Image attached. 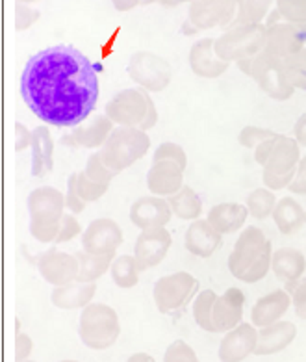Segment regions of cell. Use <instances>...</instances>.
<instances>
[{
	"label": "cell",
	"mask_w": 306,
	"mask_h": 362,
	"mask_svg": "<svg viewBox=\"0 0 306 362\" xmlns=\"http://www.w3.org/2000/svg\"><path fill=\"white\" fill-rule=\"evenodd\" d=\"M173 212L169 206L167 199L163 197H139L134 201L130 206V221H132L139 230H147V228H158L165 227L171 221Z\"/></svg>",
	"instance_id": "e0dca14e"
},
{
	"label": "cell",
	"mask_w": 306,
	"mask_h": 362,
	"mask_svg": "<svg viewBox=\"0 0 306 362\" xmlns=\"http://www.w3.org/2000/svg\"><path fill=\"white\" fill-rule=\"evenodd\" d=\"M275 11L284 23L306 26V0H275Z\"/></svg>",
	"instance_id": "8d00e7d4"
},
{
	"label": "cell",
	"mask_w": 306,
	"mask_h": 362,
	"mask_svg": "<svg viewBox=\"0 0 306 362\" xmlns=\"http://www.w3.org/2000/svg\"><path fill=\"white\" fill-rule=\"evenodd\" d=\"M76 260H78V277H76V281H80V283H95L97 279L102 277L104 273L108 272L114 257H110V255L97 257V255L80 251V253H76Z\"/></svg>",
	"instance_id": "1f68e13d"
},
{
	"label": "cell",
	"mask_w": 306,
	"mask_h": 362,
	"mask_svg": "<svg viewBox=\"0 0 306 362\" xmlns=\"http://www.w3.org/2000/svg\"><path fill=\"white\" fill-rule=\"evenodd\" d=\"M84 175L88 177L89 180H93V182H99V184H108L114 180L115 175L110 171L104 162L100 160V154L99 153H93L91 156L88 158V164H86L84 169Z\"/></svg>",
	"instance_id": "b9f144b4"
},
{
	"label": "cell",
	"mask_w": 306,
	"mask_h": 362,
	"mask_svg": "<svg viewBox=\"0 0 306 362\" xmlns=\"http://www.w3.org/2000/svg\"><path fill=\"white\" fill-rule=\"evenodd\" d=\"M284 64V73H286L288 82L293 86V90L306 91V47L295 54L288 56Z\"/></svg>",
	"instance_id": "d590c367"
},
{
	"label": "cell",
	"mask_w": 306,
	"mask_h": 362,
	"mask_svg": "<svg viewBox=\"0 0 306 362\" xmlns=\"http://www.w3.org/2000/svg\"><path fill=\"white\" fill-rule=\"evenodd\" d=\"M284 290L290 293V299H292V307L295 310V314L301 320H306V277H301L295 283L284 284Z\"/></svg>",
	"instance_id": "ee69618b"
},
{
	"label": "cell",
	"mask_w": 306,
	"mask_h": 362,
	"mask_svg": "<svg viewBox=\"0 0 306 362\" xmlns=\"http://www.w3.org/2000/svg\"><path fill=\"white\" fill-rule=\"evenodd\" d=\"M249 218L247 206L240 203H219L208 210L206 221L221 236L237 233Z\"/></svg>",
	"instance_id": "d4e9b609"
},
{
	"label": "cell",
	"mask_w": 306,
	"mask_h": 362,
	"mask_svg": "<svg viewBox=\"0 0 306 362\" xmlns=\"http://www.w3.org/2000/svg\"><path fill=\"white\" fill-rule=\"evenodd\" d=\"M61 362H76V361H61Z\"/></svg>",
	"instance_id": "be15d7a7"
},
{
	"label": "cell",
	"mask_w": 306,
	"mask_h": 362,
	"mask_svg": "<svg viewBox=\"0 0 306 362\" xmlns=\"http://www.w3.org/2000/svg\"><path fill=\"white\" fill-rule=\"evenodd\" d=\"M302 158H305V162H306V156H302Z\"/></svg>",
	"instance_id": "e7e4bbea"
},
{
	"label": "cell",
	"mask_w": 306,
	"mask_h": 362,
	"mask_svg": "<svg viewBox=\"0 0 306 362\" xmlns=\"http://www.w3.org/2000/svg\"><path fill=\"white\" fill-rule=\"evenodd\" d=\"M65 199L54 188H40L30 195L28 206L32 214V234L40 242H54L61 219Z\"/></svg>",
	"instance_id": "52a82bcc"
},
{
	"label": "cell",
	"mask_w": 306,
	"mask_h": 362,
	"mask_svg": "<svg viewBox=\"0 0 306 362\" xmlns=\"http://www.w3.org/2000/svg\"><path fill=\"white\" fill-rule=\"evenodd\" d=\"M121 243H123V230L110 218L95 219L82 234L84 251L97 257H104V255L115 257Z\"/></svg>",
	"instance_id": "5bb4252c"
},
{
	"label": "cell",
	"mask_w": 306,
	"mask_h": 362,
	"mask_svg": "<svg viewBox=\"0 0 306 362\" xmlns=\"http://www.w3.org/2000/svg\"><path fill=\"white\" fill-rule=\"evenodd\" d=\"M76 179H78V173H73L69 179V188H67V195H65V204L69 206L71 212L80 214L84 212L86 203L80 199L78 189H76Z\"/></svg>",
	"instance_id": "7dc6e473"
},
{
	"label": "cell",
	"mask_w": 306,
	"mask_h": 362,
	"mask_svg": "<svg viewBox=\"0 0 306 362\" xmlns=\"http://www.w3.org/2000/svg\"><path fill=\"white\" fill-rule=\"evenodd\" d=\"M297 338V327L293 322H275L267 327L258 329V342L254 355L266 357V355H277L284 351L286 347L292 346V342Z\"/></svg>",
	"instance_id": "44dd1931"
},
{
	"label": "cell",
	"mask_w": 306,
	"mask_h": 362,
	"mask_svg": "<svg viewBox=\"0 0 306 362\" xmlns=\"http://www.w3.org/2000/svg\"><path fill=\"white\" fill-rule=\"evenodd\" d=\"M153 162H173L180 169H186L188 165V154L184 151V147H180L178 144L173 141H165L154 151Z\"/></svg>",
	"instance_id": "74e56055"
},
{
	"label": "cell",
	"mask_w": 306,
	"mask_h": 362,
	"mask_svg": "<svg viewBox=\"0 0 306 362\" xmlns=\"http://www.w3.org/2000/svg\"><path fill=\"white\" fill-rule=\"evenodd\" d=\"M216 298H218V293L206 288L203 292H199L195 303H193V317H195V323L203 331L216 332V327H213V303H216Z\"/></svg>",
	"instance_id": "836d02e7"
},
{
	"label": "cell",
	"mask_w": 306,
	"mask_h": 362,
	"mask_svg": "<svg viewBox=\"0 0 306 362\" xmlns=\"http://www.w3.org/2000/svg\"><path fill=\"white\" fill-rule=\"evenodd\" d=\"M271 218L284 236H292L306 225V210L297 199L282 197L275 204Z\"/></svg>",
	"instance_id": "4316f807"
},
{
	"label": "cell",
	"mask_w": 306,
	"mask_h": 362,
	"mask_svg": "<svg viewBox=\"0 0 306 362\" xmlns=\"http://www.w3.org/2000/svg\"><path fill=\"white\" fill-rule=\"evenodd\" d=\"M108 188H110L108 184H99V182H93V180H89L84 175V171L78 173V179H76V189H78L80 199H82L86 204L99 201V199L108 192Z\"/></svg>",
	"instance_id": "f35d334b"
},
{
	"label": "cell",
	"mask_w": 306,
	"mask_h": 362,
	"mask_svg": "<svg viewBox=\"0 0 306 362\" xmlns=\"http://www.w3.org/2000/svg\"><path fill=\"white\" fill-rule=\"evenodd\" d=\"M20 95L43 123L78 127L99 100V75L78 49L56 45L34 54L20 76Z\"/></svg>",
	"instance_id": "6da1fadb"
},
{
	"label": "cell",
	"mask_w": 306,
	"mask_h": 362,
	"mask_svg": "<svg viewBox=\"0 0 306 362\" xmlns=\"http://www.w3.org/2000/svg\"><path fill=\"white\" fill-rule=\"evenodd\" d=\"M293 138L301 147L306 149V112L295 121V127H293Z\"/></svg>",
	"instance_id": "f5cc1de1"
},
{
	"label": "cell",
	"mask_w": 306,
	"mask_h": 362,
	"mask_svg": "<svg viewBox=\"0 0 306 362\" xmlns=\"http://www.w3.org/2000/svg\"><path fill=\"white\" fill-rule=\"evenodd\" d=\"M184 186V169L173 162H153L147 173V188L156 197L167 199Z\"/></svg>",
	"instance_id": "7402d4cb"
},
{
	"label": "cell",
	"mask_w": 306,
	"mask_h": 362,
	"mask_svg": "<svg viewBox=\"0 0 306 362\" xmlns=\"http://www.w3.org/2000/svg\"><path fill=\"white\" fill-rule=\"evenodd\" d=\"M234 19H236V0H195L189 4L184 32L189 35L212 28L227 30Z\"/></svg>",
	"instance_id": "8fae6325"
},
{
	"label": "cell",
	"mask_w": 306,
	"mask_h": 362,
	"mask_svg": "<svg viewBox=\"0 0 306 362\" xmlns=\"http://www.w3.org/2000/svg\"><path fill=\"white\" fill-rule=\"evenodd\" d=\"M32 175L41 177V175L50 173L52 169V138L50 132L45 127H37L32 132Z\"/></svg>",
	"instance_id": "f546056e"
},
{
	"label": "cell",
	"mask_w": 306,
	"mask_h": 362,
	"mask_svg": "<svg viewBox=\"0 0 306 362\" xmlns=\"http://www.w3.org/2000/svg\"><path fill=\"white\" fill-rule=\"evenodd\" d=\"M32 349H34V344H32V340L28 338V334L19 332V334H17V340H15V358H17V362L26 361V358L30 357Z\"/></svg>",
	"instance_id": "681fc988"
},
{
	"label": "cell",
	"mask_w": 306,
	"mask_h": 362,
	"mask_svg": "<svg viewBox=\"0 0 306 362\" xmlns=\"http://www.w3.org/2000/svg\"><path fill=\"white\" fill-rule=\"evenodd\" d=\"M258 342V329L252 323H240L234 329L225 332L219 344V361L243 362L249 355H254Z\"/></svg>",
	"instance_id": "2e32d148"
},
{
	"label": "cell",
	"mask_w": 306,
	"mask_h": 362,
	"mask_svg": "<svg viewBox=\"0 0 306 362\" xmlns=\"http://www.w3.org/2000/svg\"><path fill=\"white\" fill-rule=\"evenodd\" d=\"M199 281L188 272H177L158 279L154 283L153 298L162 314L182 313L186 305L195 298Z\"/></svg>",
	"instance_id": "ba28073f"
},
{
	"label": "cell",
	"mask_w": 306,
	"mask_h": 362,
	"mask_svg": "<svg viewBox=\"0 0 306 362\" xmlns=\"http://www.w3.org/2000/svg\"><path fill=\"white\" fill-rule=\"evenodd\" d=\"M20 362H34V361H28V358H26V361H20Z\"/></svg>",
	"instance_id": "6125c7cd"
},
{
	"label": "cell",
	"mask_w": 306,
	"mask_h": 362,
	"mask_svg": "<svg viewBox=\"0 0 306 362\" xmlns=\"http://www.w3.org/2000/svg\"><path fill=\"white\" fill-rule=\"evenodd\" d=\"M37 19H40V11L32 10V8L20 4V2L17 4V8H15V28L17 30H26Z\"/></svg>",
	"instance_id": "bcb514c9"
},
{
	"label": "cell",
	"mask_w": 306,
	"mask_h": 362,
	"mask_svg": "<svg viewBox=\"0 0 306 362\" xmlns=\"http://www.w3.org/2000/svg\"><path fill=\"white\" fill-rule=\"evenodd\" d=\"M271 272L284 284L295 283L306 272V257L293 247H281L271 255Z\"/></svg>",
	"instance_id": "484cf974"
},
{
	"label": "cell",
	"mask_w": 306,
	"mask_h": 362,
	"mask_svg": "<svg viewBox=\"0 0 306 362\" xmlns=\"http://www.w3.org/2000/svg\"><path fill=\"white\" fill-rule=\"evenodd\" d=\"M126 71H129L130 78L147 93H160L171 84V78H173V71H171L169 62L154 52H147V50L134 52L130 56Z\"/></svg>",
	"instance_id": "9c48e42d"
},
{
	"label": "cell",
	"mask_w": 306,
	"mask_h": 362,
	"mask_svg": "<svg viewBox=\"0 0 306 362\" xmlns=\"http://www.w3.org/2000/svg\"><path fill=\"white\" fill-rule=\"evenodd\" d=\"M151 95L141 88H129L119 91L106 105V117L115 127H134L139 129L147 115Z\"/></svg>",
	"instance_id": "7c38bea8"
},
{
	"label": "cell",
	"mask_w": 306,
	"mask_h": 362,
	"mask_svg": "<svg viewBox=\"0 0 306 362\" xmlns=\"http://www.w3.org/2000/svg\"><path fill=\"white\" fill-rule=\"evenodd\" d=\"M173 245V236L165 227L141 230L134 243V260L139 272H147L167 257Z\"/></svg>",
	"instance_id": "4fadbf2b"
},
{
	"label": "cell",
	"mask_w": 306,
	"mask_h": 362,
	"mask_svg": "<svg viewBox=\"0 0 306 362\" xmlns=\"http://www.w3.org/2000/svg\"><path fill=\"white\" fill-rule=\"evenodd\" d=\"M213 49L216 54L228 64L254 58L266 49V25L247 23V25L230 26L219 37H216Z\"/></svg>",
	"instance_id": "5b68a950"
},
{
	"label": "cell",
	"mask_w": 306,
	"mask_h": 362,
	"mask_svg": "<svg viewBox=\"0 0 306 362\" xmlns=\"http://www.w3.org/2000/svg\"><path fill=\"white\" fill-rule=\"evenodd\" d=\"M95 293H97V284L95 283H80V281H73V283L61 284L52 292V303L59 308H84L89 303L93 301Z\"/></svg>",
	"instance_id": "83f0119b"
},
{
	"label": "cell",
	"mask_w": 306,
	"mask_h": 362,
	"mask_svg": "<svg viewBox=\"0 0 306 362\" xmlns=\"http://www.w3.org/2000/svg\"><path fill=\"white\" fill-rule=\"evenodd\" d=\"M306 47V26L292 23H273L266 26V49L269 54L286 60L288 56L295 54Z\"/></svg>",
	"instance_id": "9a60e30c"
},
{
	"label": "cell",
	"mask_w": 306,
	"mask_h": 362,
	"mask_svg": "<svg viewBox=\"0 0 306 362\" xmlns=\"http://www.w3.org/2000/svg\"><path fill=\"white\" fill-rule=\"evenodd\" d=\"M275 134H277V132H273V130L269 129H262V127L247 124V127H243V129L240 130L237 141H240V145L245 147V149H254V147H258L262 141L273 138Z\"/></svg>",
	"instance_id": "ab89813d"
},
{
	"label": "cell",
	"mask_w": 306,
	"mask_h": 362,
	"mask_svg": "<svg viewBox=\"0 0 306 362\" xmlns=\"http://www.w3.org/2000/svg\"><path fill=\"white\" fill-rule=\"evenodd\" d=\"M299 160H301V145L297 144L295 138L277 134L271 153L262 165L264 186L271 192L288 188V184L292 182L295 175Z\"/></svg>",
	"instance_id": "8992f818"
},
{
	"label": "cell",
	"mask_w": 306,
	"mask_h": 362,
	"mask_svg": "<svg viewBox=\"0 0 306 362\" xmlns=\"http://www.w3.org/2000/svg\"><path fill=\"white\" fill-rule=\"evenodd\" d=\"M126 362H156V361H154L153 355L139 351V353H134V355H130L129 361H126Z\"/></svg>",
	"instance_id": "9f6ffc18"
},
{
	"label": "cell",
	"mask_w": 306,
	"mask_h": 362,
	"mask_svg": "<svg viewBox=\"0 0 306 362\" xmlns=\"http://www.w3.org/2000/svg\"><path fill=\"white\" fill-rule=\"evenodd\" d=\"M186 2L192 4V2H195V0H163L162 6H165V8H177V6L180 4H186Z\"/></svg>",
	"instance_id": "680465c9"
},
{
	"label": "cell",
	"mask_w": 306,
	"mask_h": 362,
	"mask_svg": "<svg viewBox=\"0 0 306 362\" xmlns=\"http://www.w3.org/2000/svg\"><path fill=\"white\" fill-rule=\"evenodd\" d=\"M20 4H28V2H35V0H19Z\"/></svg>",
	"instance_id": "94428289"
},
{
	"label": "cell",
	"mask_w": 306,
	"mask_h": 362,
	"mask_svg": "<svg viewBox=\"0 0 306 362\" xmlns=\"http://www.w3.org/2000/svg\"><path fill=\"white\" fill-rule=\"evenodd\" d=\"M290 307H292L290 293L284 288L273 290L254 303L251 310V323L257 329L267 327L271 323L281 322L282 316L290 310Z\"/></svg>",
	"instance_id": "ffe728a7"
},
{
	"label": "cell",
	"mask_w": 306,
	"mask_h": 362,
	"mask_svg": "<svg viewBox=\"0 0 306 362\" xmlns=\"http://www.w3.org/2000/svg\"><path fill=\"white\" fill-rule=\"evenodd\" d=\"M115 124L106 117V115H97L89 124H82L74 130V134L69 136L71 141L80 147H88V149H97L102 147L110 132L114 130Z\"/></svg>",
	"instance_id": "f1b7e54d"
},
{
	"label": "cell",
	"mask_w": 306,
	"mask_h": 362,
	"mask_svg": "<svg viewBox=\"0 0 306 362\" xmlns=\"http://www.w3.org/2000/svg\"><path fill=\"white\" fill-rule=\"evenodd\" d=\"M151 149V138L147 132L134 127H114L99 154L104 165L114 175L129 169L141 160Z\"/></svg>",
	"instance_id": "3957f363"
},
{
	"label": "cell",
	"mask_w": 306,
	"mask_h": 362,
	"mask_svg": "<svg viewBox=\"0 0 306 362\" xmlns=\"http://www.w3.org/2000/svg\"><path fill=\"white\" fill-rule=\"evenodd\" d=\"M156 123H158V110H156L154 100L151 99V103H148L147 115H145V119H143V123H141V127H139V130L147 132V130L154 129V127H156Z\"/></svg>",
	"instance_id": "816d5d0a"
},
{
	"label": "cell",
	"mask_w": 306,
	"mask_h": 362,
	"mask_svg": "<svg viewBox=\"0 0 306 362\" xmlns=\"http://www.w3.org/2000/svg\"><path fill=\"white\" fill-rule=\"evenodd\" d=\"M110 273L112 279L119 288H134L139 281V269L136 266V260L130 255H115L110 266Z\"/></svg>",
	"instance_id": "d6a6232c"
},
{
	"label": "cell",
	"mask_w": 306,
	"mask_h": 362,
	"mask_svg": "<svg viewBox=\"0 0 306 362\" xmlns=\"http://www.w3.org/2000/svg\"><path fill=\"white\" fill-rule=\"evenodd\" d=\"M223 243V236L210 227L206 219H195L192 221L184 236V245L189 253L199 258H210Z\"/></svg>",
	"instance_id": "603a6c76"
},
{
	"label": "cell",
	"mask_w": 306,
	"mask_h": 362,
	"mask_svg": "<svg viewBox=\"0 0 306 362\" xmlns=\"http://www.w3.org/2000/svg\"><path fill=\"white\" fill-rule=\"evenodd\" d=\"M80 230L82 228H80V223L76 221V218L71 216V214H64L61 219H59V228L54 242H69L76 234H80Z\"/></svg>",
	"instance_id": "f6af8a7d"
},
{
	"label": "cell",
	"mask_w": 306,
	"mask_h": 362,
	"mask_svg": "<svg viewBox=\"0 0 306 362\" xmlns=\"http://www.w3.org/2000/svg\"><path fill=\"white\" fill-rule=\"evenodd\" d=\"M167 203L171 206L173 216L184 221H195L203 214V201L197 195V192L189 186H182L177 194L167 197Z\"/></svg>",
	"instance_id": "4dcf8cb0"
},
{
	"label": "cell",
	"mask_w": 306,
	"mask_h": 362,
	"mask_svg": "<svg viewBox=\"0 0 306 362\" xmlns=\"http://www.w3.org/2000/svg\"><path fill=\"white\" fill-rule=\"evenodd\" d=\"M288 189L295 195H306V162L302 156L299 160V165H297L292 182L288 184Z\"/></svg>",
	"instance_id": "c3c4849f"
},
{
	"label": "cell",
	"mask_w": 306,
	"mask_h": 362,
	"mask_svg": "<svg viewBox=\"0 0 306 362\" xmlns=\"http://www.w3.org/2000/svg\"><path fill=\"white\" fill-rule=\"evenodd\" d=\"M40 272L50 284L61 286V284L76 281V277H78V260H76V257H71L67 253L50 251L47 255H41Z\"/></svg>",
	"instance_id": "cb8c5ba5"
},
{
	"label": "cell",
	"mask_w": 306,
	"mask_h": 362,
	"mask_svg": "<svg viewBox=\"0 0 306 362\" xmlns=\"http://www.w3.org/2000/svg\"><path fill=\"white\" fill-rule=\"evenodd\" d=\"M212 37H203V40L195 41L189 49V69L193 71V75H197L199 78H219L221 75H225L230 67V64L225 60H221L218 54H216V49H213Z\"/></svg>",
	"instance_id": "ac0fdd59"
},
{
	"label": "cell",
	"mask_w": 306,
	"mask_h": 362,
	"mask_svg": "<svg viewBox=\"0 0 306 362\" xmlns=\"http://www.w3.org/2000/svg\"><path fill=\"white\" fill-rule=\"evenodd\" d=\"M277 204L275 192L267 188H257L247 197V212L254 219H267L273 214V209Z\"/></svg>",
	"instance_id": "e575fe53"
},
{
	"label": "cell",
	"mask_w": 306,
	"mask_h": 362,
	"mask_svg": "<svg viewBox=\"0 0 306 362\" xmlns=\"http://www.w3.org/2000/svg\"><path fill=\"white\" fill-rule=\"evenodd\" d=\"M80 340L95 351L110 349L121 334V323L114 308L104 303H89L84 307L78 325Z\"/></svg>",
	"instance_id": "277c9868"
},
{
	"label": "cell",
	"mask_w": 306,
	"mask_h": 362,
	"mask_svg": "<svg viewBox=\"0 0 306 362\" xmlns=\"http://www.w3.org/2000/svg\"><path fill=\"white\" fill-rule=\"evenodd\" d=\"M275 138H277V134L273 136V138L266 139V141H262L258 147H254V160H257L258 165H264V162L267 160V156H269V153L273 149V144H275Z\"/></svg>",
	"instance_id": "f907efd6"
},
{
	"label": "cell",
	"mask_w": 306,
	"mask_h": 362,
	"mask_svg": "<svg viewBox=\"0 0 306 362\" xmlns=\"http://www.w3.org/2000/svg\"><path fill=\"white\" fill-rule=\"evenodd\" d=\"M275 4V0H243V17L245 23H264L266 17L271 11V6Z\"/></svg>",
	"instance_id": "60d3db41"
},
{
	"label": "cell",
	"mask_w": 306,
	"mask_h": 362,
	"mask_svg": "<svg viewBox=\"0 0 306 362\" xmlns=\"http://www.w3.org/2000/svg\"><path fill=\"white\" fill-rule=\"evenodd\" d=\"M15 130H17V151H23L32 141V132H28L23 124H17Z\"/></svg>",
	"instance_id": "db71d44e"
},
{
	"label": "cell",
	"mask_w": 306,
	"mask_h": 362,
	"mask_svg": "<svg viewBox=\"0 0 306 362\" xmlns=\"http://www.w3.org/2000/svg\"><path fill=\"white\" fill-rule=\"evenodd\" d=\"M163 362H201L197 357V353L184 340H175L167 346L165 353H163Z\"/></svg>",
	"instance_id": "7bdbcfd3"
},
{
	"label": "cell",
	"mask_w": 306,
	"mask_h": 362,
	"mask_svg": "<svg viewBox=\"0 0 306 362\" xmlns=\"http://www.w3.org/2000/svg\"><path fill=\"white\" fill-rule=\"evenodd\" d=\"M245 308V293L233 286L216 298L213 303V327L216 332H227L240 325Z\"/></svg>",
	"instance_id": "d6986e66"
},
{
	"label": "cell",
	"mask_w": 306,
	"mask_h": 362,
	"mask_svg": "<svg viewBox=\"0 0 306 362\" xmlns=\"http://www.w3.org/2000/svg\"><path fill=\"white\" fill-rule=\"evenodd\" d=\"M112 4L117 11H130L141 4V0H112Z\"/></svg>",
	"instance_id": "11a10c76"
},
{
	"label": "cell",
	"mask_w": 306,
	"mask_h": 362,
	"mask_svg": "<svg viewBox=\"0 0 306 362\" xmlns=\"http://www.w3.org/2000/svg\"><path fill=\"white\" fill-rule=\"evenodd\" d=\"M251 78L258 84V88L273 100H288L292 99L295 90L288 82L284 73V64L281 58L269 54L267 50H262L260 54L252 58Z\"/></svg>",
	"instance_id": "30bf717a"
},
{
	"label": "cell",
	"mask_w": 306,
	"mask_h": 362,
	"mask_svg": "<svg viewBox=\"0 0 306 362\" xmlns=\"http://www.w3.org/2000/svg\"><path fill=\"white\" fill-rule=\"evenodd\" d=\"M271 242L260 227H245L228 255V272L242 283L254 284L271 269Z\"/></svg>",
	"instance_id": "7a4b0ae2"
},
{
	"label": "cell",
	"mask_w": 306,
	"mask_h": 362,
	"mask_svg": "<svg viewBox=\"0 0 306 362\" xmlns=\"http://www.w3.org/2000/svg\"><path fill=\"white\" fill-rule=\"evenodd\" d=\"M163 0H141V4L148 6V4H162Z\"/></svg>",
	"instance_id": "91938a15"
},
{
	"label": "cell",
	"mask_w": 306,
	"mask_h": 362,
	"mask_svg": "<svg viewBox=\"0 0 306 362\" xmlns=\"http://www.w3.org/2000/svg\"><path fill=\"white\" fill-rule=\"evenodd\" d=\"M237 64V69L242 71L243 75L251 76V67H252V58H245V60H240L236 62Z\"/></svg>",
	"instance_id": "6f0895ef"
}]
</instances>
